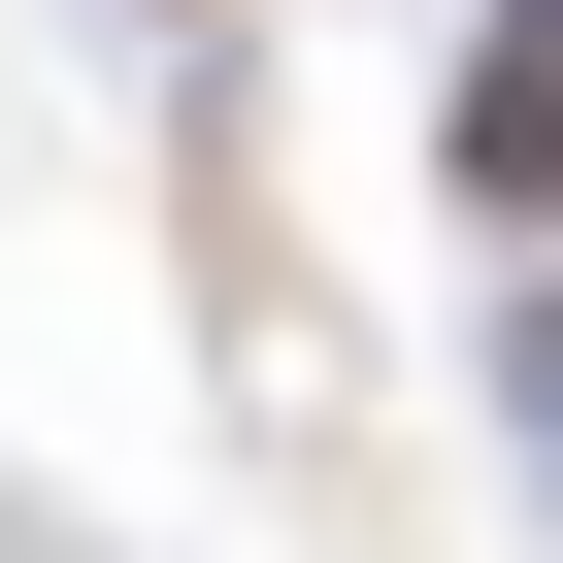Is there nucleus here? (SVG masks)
Listing matches in <instances>:
<instances>
[{"mask_svg":"<svg viewBox=\"0 0 563 563\" xmlns=\"http://www.w3.org/2000/svg\"><path fill=\"white\" fill-rule=\"evenodd\" d=\"M431 166H464V232H497V265H563V0H464Z\"/></svg>","mask_w":563,"mask_h":563,"instance_id":"f257e3e1","label":"nucleus"},{"mask_svg":"<svg viewBox=\"0 0 563 563\" xmlns=\"http://www.w3.org/2000/svg\"><path fill=\"white\" fill-rule=\"evenodd\" d=\"M497 398H530V431H563V265H530V299H497Z\"/></svg>","mask_w":563,"mask_h":563,"instance_id":"f03ea898","label":"nucleus"},{"mask_svg":"<svg viewBox=\"0 0 563 563\" xmlns=\"http://www.w3.org/2000/svg\"><path fill=\"white\" fill-rule=\"evenodd\" d=\"M133 34H199V0H133Z\"/></svg>","mask_w":563,"mask_h":563,"instance_id":"7ed1b4c3","label":"nucleus"}]
</instances>
